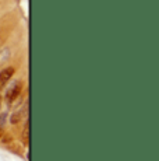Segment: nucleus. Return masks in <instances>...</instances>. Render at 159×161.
I'll return each instance as SVG.
<instances>
[{"label":"nucleus","mask_w":159,"mask_h":161,"mask_svg":"<svg viewBox=\"0 0 159 161\" xmlns=\"http://www.w3.org/2000/svg\"><path fill=\"white\" fill-rule=\"evenodd\" d=\"M14 76V69L13 67H4V69L0 72V91L3 90L6 84L10 81V79Z\"/></svg>","instance_id":"1"},{"label":"nucleus","mask_w":159,"mask_h":161,"mask_svg":"<svg viewBox=\"0 0 159 161\" xmlns=\"http://www.w3.org/2000/svg\"><path fill=\"white\" fill-rule=\"evenodd\" d=\"M21 92V83H16L14 86H11V88L7 91V94H6V100H7L8 104H11L14 100H17L18 95H20Z\"/></svg>","instance_id":"2"},{"label":"nucleus","mask_w":159,"mask_h":161,"mask_svg":"<svg viewBox=\"0 0 159 161\" xmlns=\"http://www.w3.org/2000/svg\"><path fill=\"white\" fill-rule=\"evenodd\" d=\"M28 132H29V123L27 122L25 129H24V135H23V137H24V142H25V144H28Z\"/></svg>","instance_id":"3"},{"label":"nucleus","mask_w":159,"mask_h":161,"mask_svg":"<svg viewBox=\"0 0 159 161\" xmlns=\"http://www.w3.org/2000/svg\"><path fill=\"white\" fill-rule=\"evenodd\" d=\"M2 104H3V100H2V97H0V108H2Z\"/></svg>","instance_id":"4"},{"label":"nucleus","mask_w":159,"mask_h":161,"mask_svg":"<svg viewBox=\"0 0 159 161\" xmlns=\"http://www.w3.org/2000/svg\"><path fill=\"white\" fill-rule=\"evenodd\" d=\"M2 133H3V132H2V129H0V136H2Z\"/></svg>","instance_id":"5"}]
</instances>
